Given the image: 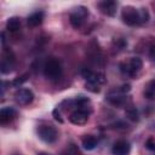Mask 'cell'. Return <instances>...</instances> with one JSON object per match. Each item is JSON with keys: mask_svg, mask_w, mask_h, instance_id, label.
I'll use <instances>...</instances> for the list:
<instances>
[{"mask_svg": "<svg viewBox=\"0 0 155 155\" xmlns=\"http://www.w3.org/2000/svg\"><path fill=\"white\" fill-rule=\"evenodd\" d=\"M121 18L126 25L136 27V25H142L147 23L150 16H149L148 10L144 7L137 8L133 6H125L121 11Z\"/></svg>", "mask_w": 155, "mask_h": 155, "instance_id": "6da1fadb", "label": "cell"}, {"mask_svg": "<svg viewBox=\"0 0 155 155\" xmlns=\"http://www.w3.org/2000/svg\"><path fill=\"white\" fill-rule=\"evenodd\" d=\"M81 75L86 80V82H85L86 90H88L90 92H93V93L99 92L102 88V85L105 82V75L101 71H93L91 69L84 68L81 70Z\"/></svg>", "mask_w": 155, "mask_h": 155, "instance_id": "7a4b0ae2", "label": "cell"}, {"mask_svg": "<svg viewBox=\"0 0 155 155\" xmlns=\"http://www.w3.org/2000/svg\"><path fill=\"white\" fill-rule=\"evenodd\" d=\"M119 69L125 76L134 79L140 74V71L143 69V62L139 57H131L128 59L120 62Z\"/></svg>", "mask_w": 155, "mask_h": 155, "instance_id": "3957f363", "label": "cell"}, {"mask_svg": "<svg viewBox=\"0 0 155 155\" xmlns=\"http://www.w3.org/2000/svg\"><path fill=\"white\" fill-rule=\"evenodd\" d=\"M130 85H122V86H119L111 91H109V93L107 94V101L120 108V107H124L127 102V93L130 92Z\"/></svg>", "mask_w": 155, "mask_h": 155, "instance_id": "277c9868", "label": "cell"}, {"mask_svg": "<svg viewBox=\"0 0 155 155\" xmlns=\"http://www.w3.org/2000/svg\"><path fill=\"white\" fill-rule=\"evenodd\" d=\"M63 68L57 58H48L44 64V75L50 81H57L61 79Z\"/></svg>", "mask_w": 155, "mask_h": 155, "instance_id": "5b68a950", "label": "cell"}, {"mask_svg": "<svg viewBox=\"0 0 155 155\" xmlns=\"http://www.w3.org/2000/svg\"><path fill=\"white\" fill-rule=\"evenodd\" d=\"M87 17H88V8L85 6H78V7L73 8V11L70 12L69 22L73 28L80 29L85 24Z\"/></svg>", "mask_w": 155, "mask_h": 155, "instance_id": "8992f818", "label": "cell"}, {"mask_svg": "<svg viewBox=\"0 0 155 155\" xmlns=\"http://www.w3.org/2000/svg\"><path fill=\"white\" fill-rule=\"evenodd\" d=\"M38 136L42 142L47 144H52L58 139V131L53 125L45 124L38 127Z\"/></svg>", "mask_w": 155, "mask_h": 155, "instance_id": "52a82bcc", "label": "cell"}, {"mask_svg": "<svg viewBox=\"0 0 155 155\" xmlns=\"http://www.w3.org/2000/svg\"><path fill=\"white\" fill-rule=\"evenodd\" d=\"M91 111H92V109H82V108L74 109L70 113V115H69V121L73 125L82 126V125H85L88 121V117H90Z\"/></svg>", "mask_w": 155, "mask_h": 155, "instance_id": "ba28073f", "label": "cell"}, {"mask_svg": "<svg viewBox=\"0 0 155 155\" xmlns=\"http://www.w3.org/2000/svg\"><path fill=\"white\" fill-rule=\"evenodd\" d=\"M15 64H16V58H15L13 52L11 50H8V48L4 50L2 58H1V64H0L1 73L2 74L11 73L13 70V68H15Z\"/></svg>", "mask_w": 155, "mask_h": 155, "instance_id": "9c48e42d", "label": "cell"}, {"mask_svg": "<svg viewBox=\"0 0 155 155\" xmlns=\"http://www.w3.org/2000/svg\"><path fill=\"white\" fill-rule=\"evenodd\" d=\"M15 101L19 105H29L34 101V93L29 88H19L15 92Z\"/></svg>", "mask_w": 155, "mask_h": 155, "instance_id": "30bf717a", "label": "cell"}, {"mask_svg": "<svg viewBox=\"0 0 155 155\" xmlns=\"http://www.w3.org/2000/svg\"><path fill=\"white\" fill-rule=\"evenodd\" d=\"M18 116V113L12 107H4L0 110V124L2 126H6L11 124L13 120H16Z\"/></svg>", "mask_w": 155, "mask_h": 155, "instance_id": "8fae6325", "label": "cell"}, {"mask_svg": "<svg viewBox=\"0 0 155 155\" xmlns=\"http://www.w3.org/2000/svg\"><path fill=\"white\" fill-rule=\"evenodd\" d=\"M130 151H131V145L126 139L116 140L111 148L113 155H130Z\"/></svg>", "mask_w": 155, "mask_h": 155, "instance_id": "7c38bea8", "label": "cell"}, {"mask_svg": "<svg viewBox=\"0 0 155 155\" xmlns=\"http://www.w3.org/2000/svg\"><path fill=\"white\" fill-rule=\"evenodd\" d=\"M98 7H99V10H101V12L103 15H107L109 17H113L116 13L117 2L116 1H113V0H104V1H101L98 4Z\"/></svg>", "mask_w": 155, "mask_h": 155, "instance_id": "4fadbf2b", "label": "cell"}, {"mask_svg": "<svg viewBox=\"0 0 155 155\" xmlns=\"http://www.w3.org/2000/svg\"><path fill=\"white\" fill-rule=\"evenodd\" d=\"M44 17H45L44 11H35L34 13H31L27 18L28 25L29 27H38V25H40L42 23V21H44Z\"/></svg>", "mask_w": 155, "mask_h": 155, "instance_id": "5bb4252c", "label": "cell"}, {"mask_svg": "<svg viewBox=\"0 0 155 155\" xmlns=\"http://www.w3.org/2000/svg\"><path fill=\"white\" fill-rule=\"evenodd\" d=\"M81 144H82V148L84 149H86V150H93L98 145V139L94 136H92V134H86L82 138Z\"/></svg>", "mask_w": 155, "mask_h": 155, "instance_id": "9a60e30c", "label": "cell"}, {"mask_svg": "<svg viewBox=\"0 0 155 155\" xmlns=\"http://www.w3.org/2000/svg\"><path fill=\"white\" fill-rule=\"evenodd\" d=\"M21 28V19L18 17H10L6 22V29L11 33L18 31Z\"/></svg>", "mask_w": 155, "mask_h": 155, "instance_id": "2e32d148", "label": "cell"}, {"mask_svg": "<svg viewBox=\"0 0 155 155\" xmlns=\"http://www.w3.org/2000/svg\"><path fill=\"white\" fill-rule=\"evenodd\" d=\"M61 155H82V154H81L80 149L78 148V145H75L74 143H70L64 148V150L62 151Z\"/></svg>", "mask_w": 155, "mask_h": 155, "instance_id": "e0dca14e", "label": "cell"}, {"mask_svg": "<svg viewBox=\"0 0 155 155\" xmlns=\"http://www.w3.org/2000/svg\"><path fill=\"white\" fill-rule=\"evenodd\" d=\"M144 96H145L147 98H153V97H155V80L150 81V82L147 85V87H145V90H144Z\"/></svg>", "mask_w": 155, "mask_h": 155, "instance_id": "ac0fdd59", "label": "cell"}, {"mask_svg": "<svg viewBox=\"0 0 155 155\" xmlns=\"http://www.w3.org/2000/svg\"><path fill=\"white\" fill-rule=\"evenodd\" d=\"M126 115H127V117L130 119V120H132V121H138V111H137V109L134 108V107H128L127 109H126Z\"/></svg>", "mask_w": 155, "mask_h": 155, "instance_id": "d6986e66", "label": "cell"}, {"mask_svg": "<svg viewBox=\"0 0 155 155\" xmlns=\"http://www.w3.org/2000/svg\"><path fill=\"white\" fill-rule=\"evenodd\" d=\"M145 148H147L150 153L155 154V137H150V138L147 139V142H145Z\"/></svg>", "mask_w": 155, "mask_h": 155, "instance_id": "ffe728a7", "label": "cell"}, {"mask_svg": "<svg viewBox=\"0 0 155 155\" xmlns=\"http://www.w3.org/2000/svg\"><path fill=\"white\" fill-rule=\"evenodd\" d=\"M27 79H28V74H24V75H22V76H18L17 79H15V80L12 81V85L16 86V87H18V86H21L24 81H27Z\"/></svg>", "mask_w": 155, "mask_h": 155, "instance_id": "44dd1931", "label": "cell"}, {"mask_svg": "<svg viewBox=\"0 0 155 155\" xmlns=\"http://www.w3.org/2000/svg\"><path fill=\"white\" fill-rule=\"evenodd\" d=\"M53 116H54V119L57 120V121H59V122H63V119L61 117V109L57 107L54 110H53Z\"/></svg>", "mask_w": 155, "mask_h": 155, "instance_id": "7402d4cb", "label": "cell"}, {"mask_svg": "<svg viewBox=\"0 0 155 155\" xmlns=\"http://www.w3.org/2000/svg\"><path fill=\"white\" fill-rule=\"evenodd\" d=\"M149 57H150L151 62H154V63H155V45H153V46L150 47V51H149Z\"/></svg>", "mask_w": 155, "mask_h": 155, "instance_id": "603a6c76", "label": "cell"}, {"mask_svg": "<svg viewBox=\"0 0 155 155\" xmlns=\"http://www.w3.org/2000/svg\"><path fill=\"white\" fill-rule=\"evenodd\" d=\"M38 155H50V154H46V153H40V154H38Z\"/></svg>", "mask_w": 155, "mask_h": 155, "instance_id": "cb8c5ba5", "label": "cell"}]
</instances>
